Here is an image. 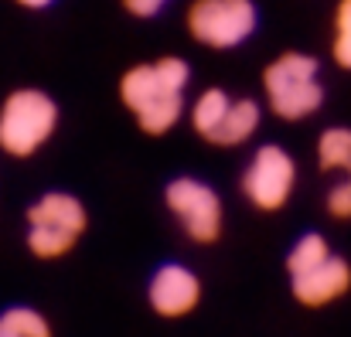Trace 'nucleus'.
Segmentation results:
<instances>
[{
	"mask_svg": "<svg viewBox=\"0 0 351 337\" xmlns=\"http://www.w3.org/2000/svg\"><path fill=\"white\" fill-rule=\"evenodd\" d=\"M328 255H331L328 238L317 235V232H307V235H300V238L293 242V249H290V255H287V269H290V276H300V273L321 266Z\"/></svg>",
	"mask_w": 351,
	"mask_h": 337,
	"instance_id": "ddd939ff",
	"label": "nucleus"
},
{
	"mask_svg": "<svg viewBox=\"0 0 351 337\" xmlns=\"http://www.w3.org/2000/svg\"><path fill=\"white\" fill-rule=\"evenodd\" d=\"M229 110H232V96H229L226 89H205V92L195 99V106H191V126H195V133L212 143V136H215L219 126L226 123Z\"/></svg>",
	"mask_w": 351,
	"mask_h": 337,
	"instance_id": "9b49d317",
	"label": "nucleus"
},
{
	"mask_svg": "<svg viewBox=\"0 0 351 337\" xmlns=\"http://www.w3.org/2000/svg\"><path fill=\"white\" fill-rule=\"evenodd\" d=\"M191 38L205 48L229 51L256 34L259 10L252 0H195L184 17Z\"/></svg>",
	"mask_w": 351,
	"mask_h": 337,
	"instance_id": "39448f33",
	"label": "nucleus"
},
{
	"mask_svg": "<svg viewBox=\"0 0 351 337\" xmlns=\"http://www.w3.org/2000/svg\"><path fill=\"white\" fill-rule=\"evenodd\" d=\"M297 188V160L280 143H263L242 174V195L259 212H280Z\"/></svg>",
	"mask_w": 351,
	"mask_h": 337,
	"instance_id": "0eeeda50",
	"label": "nucleus"
},
{
	"mask_svg": "<svg viewBox=\"0 0 351 337\" xmlns=\"http://www.w3.org/2000/svg\"><path fill=\"white\" fill-rule=\"evenodd\" d=\"M164 201H167V212L178 219V225L184 228V235L191 242L208 245V242H215L222 235L226 212H222V198H219V191L212 184L181 174V177H174L167 184Z\"/></svg>",
	"mask_w": 351,
	"mask_h": 337,
	"instance_id": "423d86ee",
	"label": "nucleus"
},
{
	"mask_svg": "<svg viewBox=\"0 0 351 337\" xmlns=\"http://www.w3.org/2000/svg\"><path fill=\"white\" fill-rule=\"evenodd\" d=\"M331 58H335V65H341L345 72H351V34H335Z\"/></svg>",
	"mask_w": 351,
	"mask_h": 337,
	"instance_id": "f3484780",
	"label": "nucleus"
},
{
	"mask_svg": "<svg viewBox=\"0 0 351 337\" xmlns=\"http://www.w3.org/2000/svg\"><path fill=\"white\" fill-rule=\"evenodd\" d=\"M0 334L10 337H51V324L31 307H10L0 314Z\"/></svg>",
	"mask_w": 351,
	"mask_h": 337,
	"instance_id": "4468645a",
	"label": "nucleus"
},
{
	"mask_svg": "<svg viewBox=\"0 0 351 337\" xmlns=\"http://www.w3.org/2000/svg\"><path fill=\"white\" fill-rule=\"evenodd\" d=\"M290 279H293L290 283L293 286V300L311 307V310H317V307H328V303L341 300L351 290V266L348 259L331 252L321 266H314V269H307L300 276H290Z\"/></svg>",
	"mask_w": 351,
	"mask_h": 337,
	"instance_id": "1a4fd4ad",
	"label": "nucleus"
},
{
	"mask_svg": "<svg viewBox=\"0 0 351 337\" xmlns=\"http://www.w3.org/2000/svg\"><path fill=\"white\" fill-rule=\"evenodd\" d=\"M263 92H266V106L283 123H300V119L314 116L324 106L317 58L304 55V51L276 55L263 72Z\"/></svg>",
	"mask_w": 351,
	"mask_h": 337,
	"instance_id": "f03ea898",
	"label": "nucleus"
},
{
	"mask_svg": "<svg viewBox=\"0 0 351 337\" xmlns=\"http://www.w3.org/2000/svg\"><path fill=\"white\" fill-rule=\"evenodd\" d=\"M317 167L324 174L341 171L351 177V129L348 126H328L317 136Z\"/></svg>",
	"mask_w": 351,
	"mask_h": 337,
	"instance_id": "f8f14e48",
	"label": "nucleus"
},
{
	"mask_svg": "<svg viewBox=\"0 0 351 337\" xmlns=\"http://www.w3.org/2000/svg\"><path fill=\"white\" fill-rule=\"evenodd\" d=\"M328 212H331V219H341V222H348L351 219V177L345 181H338L331 191H328Z\"/></svg>",
	"mask_w": 351,
	"mask_h": 337,
	"instance_id": "2eb2a0df",
	"label": "nucleus"
},
{
	"mask_svg": "<svg viewBox=\"0 0 351 337\" xmlns=\"http://www.w3.org/2000/svg\"><path fill=\"white\" fill-rule=\"evenodd\" d=\"M147 300H150V310L157 317H167V321H178L184 314H191L202 300V279L181 266V262H167L154 273L150 286H147Z\"/></svg>",
	"mask_w": 351,
	"mask_h": 337,
	"instance_id": "6e6552de",
	"label": "nucleus"
},
{
	"mask_svg": "<svg viewBox=\"0 0 351 337\" xmlns=\"http://www.w3.org/2000/svg\"><path fill=\"white\" fill-rule=\"evenodd\" d=\"M17 3H21V7H27V10H45L51 0H17Z\"/></svg>",
	"mask_w": 351,
	"mask_h": 337,
	"instance_id": "6ab92c4d",
	"label": "nucleus"
},
{
	"mask_svg": "<svg viewBox=\"0 0 351 337\" xmlns=\"http://www.w3.org/2000/svg\"><path fill=\"white\" fill-rule=\"evenodd\" d=\"M89 228L86 205L69 191H48L27 208V249L38 259H62Z\"/></svg>",
	"mask_w": 351,
	"mask_h": 337,
	"instance_id": "20e7f679",
	"label": "nucleus"
},
{
	"mask_svg": "<svg viewBox=\"0 0 351 337\" xmlns=\"http://www.w3.org/2000/svg\"><path fill=\"white\" fill-rule=\"evenodd\" d=\"M58 103L41 89H14L0 106V150L34 157L58 129Z\"/></svg>",
	"mask_w": 351,
	"mask_h": 337,
	"instance_id": "7ed1b4c3",
	"label": "nucleus"
},
{
	"mask_svg": "<svg viewBox=\"0 0 351 337\" xmlns=\"http://www.w3.org/2000/svg\"><path fill=\"white\" fill-rule=\"evenodd\" d=\"M191 82V65L181 55H164L123 72L119 99L136 116V126L150 136H160L178 126L184 116V89Z\"/></svg>",
	"mask_w": 351,
	"mask_h": 337,
	"instance_id": "f257e3e1",
	"label": "nucleus"
},
{
	"mask_svg": "<svg viewBox=\"0 0 351 337\" xmlns=\"http://www.w3.org/2000/svg\"><path fill=\"white\" fill-rule=\"evenodd\" d=\"M263 110L256 99H232V110L226 116V123L219 126V133L212 136V147H242L256 129H259Z\"/></svg>",
	"mask_w": 351,
	"mask_h": 337,
	"instance_id": "9d476101",
	"label": "nucleus"
},
{
	"mask_svg": "<svg viewBox=\"0 0 351 337\" xmlns=\"http://www.w3.org/2000/svg\"><path fill=\"white\" fill-rule=\"evenodd\" d=\"M0 337H10V334H0Z\"/></svg>",
	"mask_w": 351,
	"mask_h": 337,
	"instance_id": "aec40b11",
	"label": "nucleus"
},
{
	"mask_svg": "<svg viewBox=\"0 0 351 337\" xmlns=\"http://www.w3.org/2000/svg\"><path fill=\"white\" fill-rule=\"evenodd\" d=\"M119 3H123V10L133 14V17H157L171 0H119Z\"/></svg>",
	"mask_w": 351,
	"mask_h": 337,
	"instance_id": "dca6fc26",
	"label": "nucleus"
},
{
	"mask_svg": "<svg viewBox=\"0 0 351 337\" xmlns=\"http://www.w3.org/2000/svg\"><path fill=\"white\" fill-rule=\"evenodd\" d=\"M335 34H351V0H338L335 7Z\"/></svg>",
	"mask_w": 351,
	"mask_h": 337,
	"instance_id": "a211bd4d",
	"label": "nucleus"
}]
</instances>
